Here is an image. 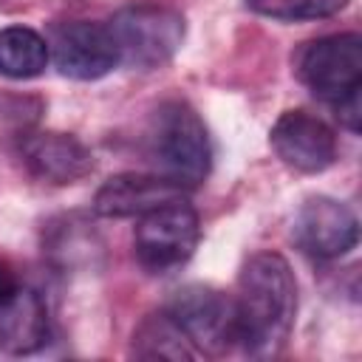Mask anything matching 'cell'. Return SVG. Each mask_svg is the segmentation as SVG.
I'll return each mask as SVG.
<instances>
[{"label": "cell", "mask_w": 362, "mask_h": 362, "mask_svg": "<svg viewBox=\"0 0 362 362\" xmlns=\"http://www.w3.org/2000/svg\"><path fill=\"white\" fill-rule=\"evenodd\" d=\"M232 305L238 348L260 359L277 356L297 317V280L288 260L277 252H255L238 274Z\"/></svg>", "instance_id": "6da1fadb"}, {"label": "cell", "mask_w": 362, "mask_h": 362, "mask_svg": "<svg viewBox=\"0 0 362 362\" xmlns=\"http://www.w3.org/2000/svg\"><path fill=\"white\" fill-rule=\"evenodd\" d=\"M150 158L158 175L178 187H198L212 167V144L201 116L187 102H164L150 122Z\"/></svg>", "instance_id": "7a4b0ae2"}, {"label": "cell", "mask_w": 362, "mask_h": 362, "mask_svg": "<svg viewBox=\"0 0 362 362\" xmlns=\"http://www.w3.org/2000/svg\"><path fill=\"white\" fill-rule=\"evenodd\" d=\"M113 42L119 48V62L150 71L170 62L187 34L184 17L158 3H133L119 8L107 23Z\"/></svg>", "instance_id": "3957f363"}, {"label": "cell", "mask_w": 362, "mask_h": 362, "mask_svg": "<svg viewBox=\"0 0 362 362\" xmlns=\"http://www.w3.org/2000/svg\"><path fill=\"white\" fill-rule=\"evenodd\" d=\"M198 238L201 221L195 206L184 198H175L139 218L133 232V252L150 274H167L192 257Z\"/></svg>", "instance_id": "277c9868"}, {"label": "cell", "mask_w": 362, "mask_h": 362, "mask_svg": "<svg viewBox=\"0 0 362 362\" xmlns=\"http://www.w3.org/2000/svg\"><path fill=\"white\" fill-rule=\"evenodd\" d=\"M297 76L328 105L362 90V37L348 31L308 42L297 54Z\"/></svg>", "instance_id": "5b68a950"}, {"label": "cell", "mask_w": 362, "mask_h": 362, "mask_svg": "<svg viewBox=\"0 0 362 362\" xmlns=\"http://www.w3.org/2000/svg\"><path fill=\"white\" fill-rule=\"evenodd\" d=\"M167 314L198 354L221 356L238 345L232 297L209 286H184L167 303Z\"/></svg>", "instance_id": "8992f818"}, {"label": "cell", "mask_w": 362, "mask_h": 362, "mask_svg": "<svg viewBox=\"0 0 362 362\" xmlns=\"http://www.w3.org/2000/svg\"><path fill=\"white\" fill-rule=\"evenodd\" d=\"M48 51L57 71L76 82L102 79L119 65V48L105 23H90V20L59 23L51 31Z\"/></svg>", "instance_id": "52a82bcc"}, {"label": "cell", "mask_w": 362, "mask_h": 362, "mask_svg": "<svg viewBox=\"0 0 362 362\" xmlns=\"http://www.w3.org/2000/svg\"><path fill=\"white\" fill-rule=\"evenodd\" d=\"M291 235L305 255L317 260H337L356 246L359 221L348 204L328 195H314L300 204Z\"/></svg>", "instance_id": "ba28073f"}, {"label": "cell", "mask_w": 362, "mask_h": 362, "mask_svg": "<svg viewBox=\"0 0 362 362\" xmlns=\"http://www.w3.org/2000/svg\"><path fill=\"white\" fill-rule=\"evenodd\" d=\"M272 150L277 158L305 175L322 173L337 158V136L334 130L308 110H286L272 124L269 133Z\"/></svg>", "instance_id": "9c48e42d"}, {"label": "cell", "mask_w": 362, "mask_h": 362, "mask_svg": "<svg viewBox=\"0 0 362 362\" xmlns=\"http://www.w3.org/2000/svg\"><path fill=\"white\" fill-rule=\"evenodd\" d=\"M20 153L25 170L45 184L65 187L93 173V153L71 133H57V130L31 133L25 136Z\"/></svg>", "instance_id": "30bf717a"}, {"label": "cell", "mask_w": 362, "mask_h": 362, "mask_svg": "<svg viewBox=\"0 0 362 362\" xmlns=\"http://www.w3.org/2000/svg\"><path fill=\"white\" fill-rule=\"evenodd\" d=\"M175 198H184V187L173 184L158 173H119L96 189L93 212L102 218H141Z\"/></svg>", "instance_id": "8fae6325"}, {"label": "cell", "mask_w": 362, "mask_h": 362, "mask_svg": "<svg viewBox=\"0 0 362 362\" xmlns=\"http://www.w3.org/2000/svg\"><path fill=\"white\" fill-rule=\"evenodd\" d=\"M48 308L25 283L0 303V348L6 354H34L48 342Z\"/></svg>", "instance_id": "7c38bea8"}, {"label": "cell", "mask_w": 362, "mask_h": 362, "mask_svg": "<svg viewBox=\"0 0 362 362\" xmlns=\"http://www.w3.org/2000/svg\"><path fill=\"white\" fill-rule=\"evenodd\" d=\"M51 62L48 40L28 25L0 28V74L8 79H34Z\"/></svg>", "instance_id": "4fadbf2b"}, {"label": "cell", "mask_w": 362, "mask_h": 362, "mask_svg": "<svg viewBox=\"0 0 362 362\" xmlns=\"http://www.w3.org/2000/svg\"><path fill=\"white\" fill-rule=\"evenodd\" d=\"M133 356L139 359H170V362H189L198 356L192 342L175 325V320L164 314H150L133 331Z\"/></svg>", "instance_id": "5bb4252c"}, {"label": "cell", "mask_w": 362, "mask_h": 362, "mask_svg": "<svg viewBox=\"0 0 362 362\" xmlns=\"http://www.w3.org/2000/svg\"><path fill=\"white\" fill-rule=\"evenodd\" d=\"M351 0H246V6L269 20L280 23H303V20H325L339 14Z\"/></svg>", "instance_id": "9a60e30c"}, {"label": "cell", "mask_w": 362, "mask_h": 362, "mask_svg": "<svg viewBox=\"0 0 362 362\" xmlns=\"http://www.w3.org/2000/svg\"><path fill=\"white\" fill-rule=\"evenodd\" d=\"M334 110H337V116H339V122L351 130V133H359V110H362V105H359V90H354V93H348V96H342L339 102H334L331 105Z\"/></svg>", "instance_id": "2e32d148"}, {"label": "cell", "mask_w": 362, "mask_h": 362, "mask_svg": "<svg viewBox=\"0 0 362 362\" xmlns=\"http://www.w3.org/2000/svg\"><path fill=\"white\" fill-rule=\"evenodd\" d=\"M20 286H23V280H20L17 269H14L8 260H3V257H0V303H3L6 297H11Z\"/></svg>", "instance_id": "e0dca14e"}]
</instances>
